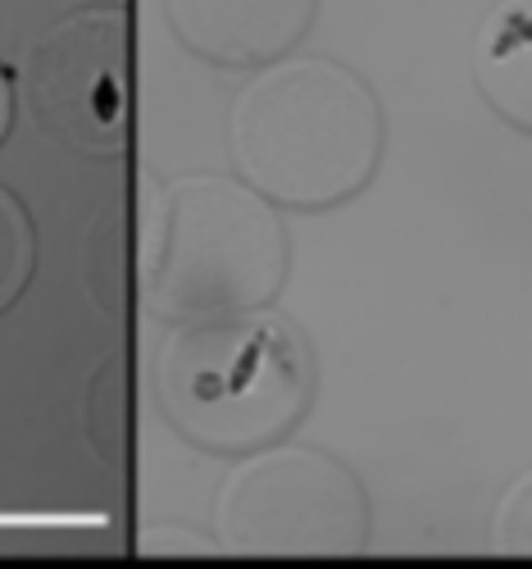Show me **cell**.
<instances>
[{"mask_svg":"<svg viewBox=\"0 0 532 569\" xmlns=\"http://www.w3.org/2000/svg\"><path fill=\"white\" fill-rule=\"evenodd\" d=\"M382 114L364 78L337 60H282L241 87L232 156L255 192L292 210L347 201L373 178Z\"/></svg>","mask_w":532,"mask_h":569,"instance_id":"6da1fadb","label":"cell"},{"mask_svg":"<svg viewBox=\"0 0 532 569\" xmlns=\"http://www.w3.org/2000/svg\"><path fill=\"white\" fill-rule=\"evenodd\" d=\"M287 278V232L264 192L178 178L141 219V306L169 323L264 310Z\"/></svg>","mask_w":532,"mask_h":569,"instance_id":"7a4b0ae2","label":"cell"},{"mask_svg":"<svg viewBox=\"0 0 532 569\" xmlns=\"http://www.w3.org/2000/svg\"><path fill=\"white\" fill-rule=\"evenodd\" d=\"M155 388L169 423L205 451H260L301 419L310 356L278 315L178 323L160 351Z\"/></svg>","mask_w":532,"mask_h":569,"instance_id":"3957f363","label":"cell"},{"mask_svg":"<svg viewBox=\"0 0 532 569\" xmlns=\"http://www.w3.org/2000/svg\"><path fill=\"white\" fill-rule=\"evenodd\" d=\"M364 533L355 473L310 447L251 456L219 497V542L232 556H355Z\"/></svg>","mask_w":532,"mask_h":569,"instance_id":"277c9868","label":"cell"},{"mask_svg":"<svg viewBox=\"0 0 532 569\" xmlns=\"http://www.w3.org/2000/svg\"><path fill=\"white\" fill-rule=\"evenodd\" d=\"M28 110L60 147L119 156L132 132V56L119 6L78 10L46 32L23 64Z\"/></svg>","mask_w":532,"mask_h":569,"instance_id":"5b68a950","label":"cell"},{"mask_svg":"<svg viewBox=\"0 0 532 569\" xmlns=\"http://www.w3.org/2000/svg\"><path fill=\"white\" fill-rule=\"evenodd\" d=\"M319 0H164L187 51L214 64H269L305 37Z\"/></svg>","mask_w":532,"mask_h":569,"instance_id":"8992f818","label":"cell"},{"mask_svg":"<svg viewBox=\"0 0 532 569\" xmlns=\"http://www.w3.org/2000/svg\"><path fill=\"white\" fill-rule=\"evenodd\" d=\"M478 87L492 110L532 132V0H505L478 46Z\"/></svg>","mask_w":532,"mask_h":569,"instance_id":"52a82bcc","label":"cell"},{"mask_svg":"<svg viewBox=\"0 0 532 569\" xmlns=\"http://www.w3.org/2000/svg\"><path fill=\"white\" fill-rule=\"evenodd\" d=\"M178 547H182V551H214L210 542H182V538H178ZM141 551H147V556H160V551H173V547H160L155 538H141Z\"/></svg>","mask_w":532,"mask_h":569,"instance_id":"ba28073f","label":"cell"}]
</instances>
